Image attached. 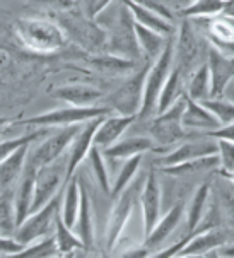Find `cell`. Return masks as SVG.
<instances>
[{
	"label": "cell",
	"mask_w": 234,
	"mask_h": 258,
	"mask_svg": "<svg viewBox=\"0 0 234 258\" xmlns=\"http://www.w3.org/2000/svg\"><path fill=\"white\" fill-rule=\"evenodd\" d=\"M67 174V157H58L53 163L41 166L36 171L34 180V195L31 204V214L41 209L45 204H48L55 195L60 194V188L65 183Z\"/></svg>",
	"instance_id": "30bf717a"
},
{
	"label": "cell",
	"mask_w": 234,
	"mask_h": 258,
	"mask_svg": "<svg viewBox=\"0 0 234 258\" xmlns=\"http://www.w3.org/2000/svg\"><path fill=\"white\" fill-rule=\"evenodd\" d=\"M140 164H142V154H137V156L130 157V159H125V164L121 166L118 178H116V181L113 183V186H111V194H110L111 199L115 200L116 197L133 181V178H135L138 173Z\"/></svg>",
	"instance_id": "8d00e7d4"
},
{
	"label": "cell",
	"mask_w": 234,
	"mask_h": 258,
	"mask_svg": "<svg viewBox=\"0 0 234 258\" xmlns=\"http://www.w3.org/2000/svg\"><path fill=\"white\" fill-rule=\"evenodd\" d=\"M217 151H219L217 141L203 135V139L183 142L181 146L173 149L171 152H168L166 156H163L161 159H159V164H161V168H166V166H175V164L185 163V161L198 159V157L214 156V154H217Z\"/></svg>",
	"instance_id": "e0dca14e"
},
{
	"label": "cell",
	"mask_w": 234,
	"mask_h": 258,
	"mask_svg": "<svg viewBox=\"0 0 234 258\" xmlns=\"http://www.w3.org/2000/svg\"><path fill=\"white\" fill-rule=\"evenodd\" d=\"M103 118L105 116L93 118V120L82 123L79 132H77L75 137H73V141L70 144V151H68V156H67V174H65V185H67L68 180L75 174L77 168L81 166L82 161L88 157L89 149L93 147L94 134H96V128H98V125L101 123Z\"/></svg>",
	"instance_id": "2e32d148"
},
{
	"label": "cell",
	"mask_w": 234,
	"mask_h": 258,
	"mask_svg": "<svg viewBox=\"0 0 234 258\" xmlns=\"http://www.w3.org/2000/svg\"><path fill=\"white\" fill-rule=\"evenodd\" d=\"M16 207L14 191H0V233L12 236L16 231Z\"/></svg>",
	"instance_id": "e575fe53"
},
{
	"label": "cell",
	"mask_w": 234,
	"mask_h": 258,
	"mask_svg": "<svg viewBox=\"0 0 234 258\" xmlns=\"http://www.w3.org/2000/svg\"><path fill=\"white\" fill-rule=\"evenodd\" d=\"M55 239H57L60 255H68V253L77 250H86L77 233H72V227H68L63 222L60 212L55 217Z\"/></svg>",
	"instance_id": "d6a6232c"
},
{
	"label": "cell",
	"mask_w": 234,
	"mask_h": 258,
	"mask_svg": "<svg viewBox=\"0 0 234 258\" xmlns=\"http://www.w3.org/2000/svg\"><path fill=\"white\" fill-rule=\"evenodd\" d=\"M67 190L63 194L62 199V211H60V216H62L63 222L68 227H73L77 221V214H79V207H81V181L79 176H73L68 180L67 183Z\"/></svg>",
	"instance_id": "4dcf8cb0"
},
{
	"label": "cell",
	"mask_w": 234,
	"mask_h": 258,
	"mask_svg": "<svg viewBox=\"0 0 234 258\" xmlns=\"http://www.w3.org/2000/svg\"><path fill=\"white\" fill-rule=\"evenodd\" d=\"M75 233L81 238L82 244H84L86 251L91 250L94 246V222H93V209H91V200L89 195L86 191L84 185L81 183V207L79 214H77L75 224Z\"/></svg>",
	"instance_id": "484cf974"
},
{
	"label": "cell",
	"mask_w": 234,
	"mask_h": 258,
	"mask_svg": "<svg viewBox=\"0 0 234 258\" xmlns=\"http://www.w3.org/2000/svg\"><path fill=\"white\" fill-rule=\"evenodd\" d=\"M135 34H137V41L138 46H140L142 56L145 58V62L152 63L159 55H161L163 48L166 46L168 36L154 31V29H149L145 26L135 23Z\"/></svg>",
	"instance_id": "83f0119b"
},
{
	"label": "cell",
	"mask_w": 234,
	"mask_h": 258,
	"mask_svg": "<svg viewBox=\"0 0 234 258\" xmlns=\"http://www.w3.org/2000/svg\"><path fill=\"white\" fill-rule=\"evenodd\" d=\"M55 21L62 26L67 38L73 39L84 50H98L106 46V31L94 19L84 16V12H77L75 7L65 12H55Z\"/></svg>",
	"instance_id": "277c9868"
},
{
	"label": "cell",
	"mask_w": 234,
	"mask_h": 258,
	"mask_svg": "<svg viewBox=\"0 0 234 258\" xmlns=\"http://www.w3.org/2000/svg\"><path fill=\"white\" fill-rule=\"evenodd\" d=\"M185 94L195 101L210 98V72L207 62L198 65L185 82Z\"/></svg>",
	"instance_id": "f546056e"
},
{
	"label": "cell",
	"mask_w": 234,
	"mask_h": 258,
	"mask_svg": "<svg viewBox=\"0 0 234 258\" xmlns=\"http://www.w3.org/2000/svg\"><path fill=\"white\" fill-rule=\"evenodd\" d=\"M183 216H185V204L178 202L173 205L170 211L163 216V219L159 217L158 224L154 226L150 234L145 238V246L149 248V250H154V248H158L161 243L166 241V239L176 231V227L180 226Z\"/></svg>",
	"instance_id": "7402d4cb"
},
{
	"label": "cell",
	"mask_w": 234,
	"mask_h": 258,
	"mask_svg": "<svg viewBox=\"0 0 234 258\" xmlns=\"http://www.w3.org/2000/svg\"><path fill=\"white\" fill-rule=\"evenodd\" d=\"M207 65L210 72V98H222L234 79V55L210 45L207 48Z\"/></svg>",
	"instance_id": "5bb4252c"
},
{
	"label": "cell",
	"mask_w": 234,
	"mask_h": 258,
	"mask_svg": "<svg viewBox=\"0 0 234 258\" xmlns=\"http://www.w3.org/2000/svg\"><path fill=\"white\" fill-rule=\"evenodd\" d=\"M29 147H31V144L21 146L14 152H11L4 161H0V191L11 190L12 185L21 178L29 154Z\"/></svg>",
	"instance_id": "cb8c5ba5"
},
{
	"label": "cell",
	"mask_w": 234,
	"mask_h": 258,
	"mask_svg": "<svg viewBox=\"0 0 234 258\" xmlns=\"http://www.w3.org/2000/svg\"><path fill=\"white\" fill-rule=\"evenodd\" d=\"M12 121H14V120H9V118H0V132H2L4 128H9V126L12 125Z\"/></svg>",
	"instance_id": "f907efd6"
},
{
	"label": "cell",
	"mask_w": 234,
	"mask_h": 258,
	"mask_svg": "<svg viewBox=\"0 0 234 258\" xmlns=\"http://www.w3.org/2000/svg\"><path fill=\"white\" fill-rule=\"evenodd\" d=\"M118 12L113 23H110L106 31V51L113 56H120L125 60H132V62H138L142 56L140 46L137 41L135 34V21H133L132 12L125 6L121 0Z\"/></svg>",
	"instance_id": "7a4b0ae2"
},
{
	"label": "cell",
	"mask_w": 234,
	"mask_h": 258,
	"mask_svg": "<svg viewBox=\"0 0 234 258\" xmlns=\"http://www.w3.org/2000/svg\"><path fill=\"white\" fill-rule=\"evenodd\" d=\"M212 256H222V258H234V241H229L212 253Z\"/></svg>",
	"instance_id": "7dc6e473"
},
{
	"label": "cell",
	"mask_w": 234,
	"mask_h": 258,
	"mask_svg": "<svg viewBox=\"0 0 234 258\" xmlns=\"http://www.w3.org/2000/svg\"><path fill=\"white\" fill-rule=\"evenodd\" d=\"M203 135L212 137V139H226V141L234 142V121L229 125H220V126H217V128L209 130V132H205Z\"/></svg>",
	"instance_id": "bcb514c9"
},
{
	"label": "cell",
	"mask_w": 234,
	"mask_h": 258,
	"mask_svg": "<svg viewBox=\"0 0 234 258\" xmlns=\"http://www.w3.org/2000/svg\"><path fill=\"white\" fill-rule=\"evenodd\" d=\"M48 132H50L48 128H43V126H40L38 130H31V132L23 134V135H19V137L2 141V142H0V161H4L9 154H11V152H14L16 149H19L21 146H26V144H33V142H36L38 139L46 137Z\"/></svg>",
	"instance_id": "f35d334b"
},
{
	"label": "cell",
	"mask_w": 234,
	"mask_h": 258,
	"mask_svg": "<svg viewBox=\"0 0 234 258\" xmlns=\"http://www.w3.org/2000/svg\"><path fill=\"white\" fill-rule=\"evenodd\" d=\"M215 168H220L217 154L198 157V159H192V161H185V163H180L175 166H166V168H163V171L166 174H171V176H185V174L210 171V169H215Z\"/></svg>",
	"instance_id": "1f68e13d"
},
{
	"label": "cell",
	"mask_w": 234,
	"mask_h": 258,
	"mask_svg": "<svg viewBox=\"0 0 234 258\" xmlns=\"http://www.w3.org/2000/svg\"><path fill=\"white\" fill-rule=\"evenodd\" d=\"M26 244L19 243L14 236L0 234V255L2 256H14L16 253L23 251Z\"/></svg>",
	"instance_id": "ee69618b"
},
{
	"label": "cell",
	"mask_w": 234,
	"mask_h": 258,
	"mask_svg": "<svg viewBox=\"0 0 234 258\" xmlns=\"http://www.w3.org/2000/svg\"><path fill=\"white\" fill-rule=\"evenodd\" d=\"M181 125H183L186 132L198 130L202 134L220 126L217 118L212 115L200 101H195V99L188 98L186 94H185V110L183 115H181Z\"/></svg>",
	"instance_id": "d6986e66"
},
{
	"label": "cell",
	"mask_w": 234,
	"mask_h": 258,
	"mask_svg": "<svg viewBox=\"0 0 234 258\" xmlns=\"http://www.w3.org/2000/svg\"><path fill=\"white\" fill-rule=\"evenodd\" d=\"M209 200H210V185L203 183L195 190V194L190 199L188 207H185L186 214V236L192 234L197 226L200 224L205 212L209 211Z\"/></svg>",
	"instance_id": "4316f807"
},
{
	"label": "cell",
	"mask_w": 234,
	"mask_h": 258,
	"mask_svg": "<svg viewBox=\"0 0 234 258\" xmlns=\"http://www.w3.org/2000/svg\"><path fill=\"white\" fill-rule=\"evenodd\" d=\"M202 62V43L197 36V29L188 17H185L175 36V56L173 65L183 74L185 81Z\"/></svg>",
	"instance_id": "52a82bcc"
},
{
	"label": "cell",
	"mask_w": 234,
	"mask_h": 258,
	"mask_svg": "<svg viewBox=\"0 0 234 258\" xmlns=\"http://www.w3.org/2000/svg\"><path fill=\"white\" fill-rule=\"evenodd\" d=\"M138 202H140L142 219H144V236L147 238L161 217V185H159L158 173L154 169L147 173Z\"/></svg>",
	"instance_id": "9a60e30c"
},
{
	"label": "cell",
	"mask_w": 234,
	"mask_h": 258,
	"mask_svg": "<svg viewBox=\"0 0 234 258\" xmlns=\"http://www.w3.org/2000/svg\"><path fill=\"white\" fill-rule=\"evenodd\" d=\"M111 113V108L108 106H70L60 108L48 113L26 118V120H14L11 126H34V128H53V126H67L75 123H86L93 118L108 116Z\"/></svg>",
	"instance_id": "5b68a950"
},
{
	"label": "cell",
	"mask_w": 234,
	"mask_h": 258,
	"mask_svg": "<svg viewBox=\"0 0 234 258\" xmlns=\"http://www.w3.org/2000/svg\"><path fill=\"white\" fill-rule=\"evenodd\" d=\"M149 253L150 250L145 246H142V248H137V250H128V251H125L123 253V256H149Z\"/></svg>",
	"instance_id": "c3c4849f"
},
{
	"label": "cell",
	"mask_w": 234,
	"mask_h": 258,
	"mask_svg": "<svg viewBox=\"0 0 234 258\" xmlns=\"http://www.w3.org/2000/svg\"><path fill=\"white\" fill-rule=\"evenodd\" d=\"M149 67L150 62H145L140 71L132 74L118 89L111 93V96L108 98V108H111V111L115 110L118 115L138 116V111L142 108V99H144V86Z\"/></svg>",
	"instance_id": "ba28073f"
},
{
	"label": "cell",
	"mask_w": 234,
	"mask_h": 258,
	"mask_svg": "<svg viewBox=\"0 0 234 258\" xmlns=\"http://www.w3.org/2000/svg\"><path fill=\"white\" fill-rule=\"evenodd\" d=\"M60 202H62V194H57L48 204H45L36 212L29 214L23 224L16 227L12 236L23 244H29L36 239L50 236L51 229L55 227V217L60 212Z\"/></svg>",
	"instance_id": "9c48e42d"
},
{
	"label": "cell",
	"mask_w": 234,
	"mask_h": 258,
	"mask_svg": "<svg viewBox=\"0 0 234 258\" xmlns=\"http://www.w3.org/2000/svg\"><path fill=\"white\" fill-rule=\"evenodd\" d=\"M224 205H226L229 219L234 222V199H231V197H224Z\"/></svg>",
	"instance_id": "681fc988"
},
{
	"label": "cell",
	"mask_w": 234,
	"mask_h": 258,
	"mask_svg": "<svg viewBox=\"0 0 234 258\" xmlns=\"http://www.w3.org/2000/svg\"><path fill=\"white\" fill-rule=\"evenodd\" d=\"M36 171L33 164L26 161L23 174L17 180V188L14 191V207H16V226L23 224V221L31 214V204L34 195V180H36Z\"/></svg>",
	"instance_id": "ac0fdd59"
},
{
	"label": "cell",
	"mask_w": 234,
	"mask_h": 258,
	"mask_svg": "<svg viewBox=\"0 0 234 258\" xmlns=\"http://www.w3.org/2000/svg\"><path fill=\"white\" fill-rule=\"evenodd\" d=\"M185 110V96L180 98L173 104L171 108H168L166 111L159 113V115L152 116L150 121V135L152 141L161 147L173 146V144L180 142L181 139L186 135V130L181 125V115Z\"/></svg>",
	"instance_id": "8fae6325"
},
{
	"label": "cell",
	"mask_w": 234,
	"mask_h": 258,
	"mask_svg": "<svg viewBox=\"0 0 234 258\" xmlns=\"http://www.w3.org/2000/svg\"><path fill=\"white\" fill-rule=\"evenodd\" d=\"M185 96V77L178 69L173 65L170 76H168L166 82H164L161 94H159L158 99V110H155V115L166 111L168 108H171L178 99Z\"/></svg>",
	"instance_id": "f1b7e54d"
},
{
	"label": "cell",
	"mask_w": 234,
	"mask_h": 258,
	"mask_svg": "<svg viewBox=\"0 0 234 258\" xmlns=\"http://www.w3.org/2000/svg\"><path fill=\"white\" fill-rule=\"evenodd\" d=\"M121 2H123L125 6L128 7V11L132 12L135 23L145 26V28H149V29H154V31L161 33L164 36L175 34V26H173L171 21L164 19L163 16L155 14L154 11H149V9L138 6V4H135L133 0H121Z\"/></svg>",
	"instance_id": "d4e9b609"
},
{
	"label": "cell",
	"mask_w": 234,
	"mask_h": 258,
	"mask_svg": "<svg viewBox=\"0 0 234 258\" xmlns=\"http://www.w3.org/2000/svg\"><path fill=\"white\" fill-rule=\"evenodd\" d=\"M81 125L82 123L60 126V130H57L55 134H48L45 141L34 149L31 154H28V159L26 161L38 169H40L41 166H46V164L53 163V161H57L58 157L63 156L67 147H70L73 137L79 132Z\"/></svg>",
	"instance_id": "7c38bea8"
},
{
	"label": "cell",
	"mask_w": 234,
	"mask_h": 258,
	"mask_svg": "<svg viewBox=\"0 0 234 258\" xmlns=\"http://www.w3.org/2000/svg\"><path fill=\"white\" fill-rule=\"evenodd\" d=\"M137 116L133 115H118V116H105L101 123L98 125L94 134L93 144L99 149H106L115 144L118 139L130 128V125L135 123Z\"/></svg>",
	"instance_id": "ffe728a7"
},
{
	"label": "cell",
	"mask_w": 234,
	"mask_h": 258,
	"mask_svg": "<svg viewBox=\"0 0 234 258\" xmlns=\"http://www.w3.org/2000/svg\"><path fill=\"white\" fill-rule=\"evenodd\" d=\"M173 56H175V34L168 36L166 46L163 48L161 55H159L149 67V72H147V77H145V86H144L142 108L137 116V118H140V120H147V118H150V116H155L159 94H161L164 82H166V79L173 69Z\"/></svg>",
	"instance_id": "3957f363"
},
{
	"label": "cell",
	"mask_w": 234,
	"mask_h": 258,
	"mask_svg": "<svg viewBox=\"0 0 234 258\" xmlns=\"http://www.w3.org/2000/svg\"><path fill=\"white\" fill-rule=\"evenodd\" d=\"M133 2L142 7H145V9H149V11H154L155 14L163 16L164 19L173 21V12L168 9V6L163 2V0H133Z\"/></svg>",
	"instance_id": "f6af8a7d"
},
{
	"label": "cell",
	"mask_w": 234,
	"mask_h": 258,
	"mask_svg": "<svg viewBox=\"0 0 234 258\" xmlns=\"http://www.w3.org/2000/svg\"><path fill=\"white\" fill-rule=\"evenodd\" d=\"M24 2H29L40 9H46V11L53 12H65L77 7V0H24Z\"/></svg>",
	"instance_id": "b9f144b4"
},
{
	"label": "cell",
	"mask_w": 234,
	"mask_h": 258,
	"mask_svg": "<svg viewBox=\"0 0 234 258\" xmlns=\"http://www.w3.org/2000/svg\"><path fill=\"white\" fill-rule=\"evenodd\" d=\"M176 2L180 4V6L186 7V6H188V4H192V0H176Z\"/></svg>",
	"instance_id": "816d5d0a"
},
{
	"label": "cell",
	"mask_w": 234,
	"mask_h": 258,
	"mask_svg": "<svg viewBox=\"0 0 234 258\" xmlns=\"http://www.w3.org/2000/svg\"><path fill=\"white\" fill-rule=\"evenodd\" d=\"M0 234H2V233H0Z\"/></svg>",
	"instance_id": "f5cc1de1"
},
{
	"label": "cell",
	"mask_w": 234,
	"mask_h": 258,
	"mask_svg": "<svg viewBox=\"0 0 234 258\" xmlns=\"http://www.w3.org/2000/svg\"><path fill=\"white\" fill-rule=\"evenodd\" d=\"M217 141V156L219 164L224 171L234 173V142L226 141V139H215Z\"/></svg>",
	"instance_id": "60d3db41"
},
{
	"label": "cell",
	"mask_w": 234,
	"mask_h": 258,
	"mask_svg": "<svg viewBox=\"0 0 234 258\" xmlns=\"http://www.w3.org/2000/svg\"><path fill=\"white\" fill-rule=\"evenodd\" d=\"M81 2H82V12H84V16L96 21L98 16L101 14L113 0H81Z\"/></svg>",
	"instance_id": "7bdbcfd3"
},
{
	"label": "cell",
	"mask_w": 234,
	"mask_h": 258,
	"mask_svg": "<svg viewBox=\"0 0 234 258\" xmlns=\"http://www.w3.org/2000/svg\"><path fill=\"white\" fill-rule=\"evenodd\" d=\"M50 96L58 101L72 104V106H93L103 98V91L89 84H67L55 87Z\"/></svg>",
	"instance_id": "44dd1931"
},
{
	"label": "cell",
	"mask_w": 234,
	"mask_h": 258,
	"mask_svg": "<svg viewBox=\"0 0 234 258\" xmlns=\"http://www.w3.org/2000/svg\"><path fill=\"white\" fill-rule=\"evenodd\" d=\"M145 178H138V180L132 181L130 185L125 188L121 194L115 199V205L110 212L108 217V224H106V250L111 251L118 243L121 233H123L125 226L130 219L135 207L138 197H140L142 185H144Z\"/></svg>",
	"instance_id": "8992f818"
},
{
	"label": "cell",
	"mask_w": 234,
	"mask_h": 258,
	"mask_svg": "<svg viewBox=\"0 0 234 258\" xmlns=\"http://www.w3.org/2000/svg\"><path fill=\"white\" fill-rule=\"evenodd\" d=\"M224 6H226V0H193L192 4H188L186 7H183V14L185 17H212L222 14Z\"/></svg>",
	"instance_id": "74e56055"
},
{
	"label": "cell",
	"mask_w": 234,
	"mask_h": 258,
	"mask_svg": "<svg viewBox=\"0 0 234 258\" xmlns=\"http://www.w3.org/2000/svg\"><path fill=\"white\" fill-rule=\"evenodd\" d=\"M58 246H57V239L55 236H46V239L43 238L38 243H29L24 246L23 251L16 253L12 258H51V256H58Z\"/></svg>",
	"instance_id": "d590c367"
},
{
	"label": "cell",
	"mask_w": 234,
	"mask_h": 258,
	"mask_svg": "<svg viewBox=\"0 0 234 258\" xmlns=\"http://www.w3.org/2000/svg\"><path fill=\"white\" fill-rule=\"evenodd\" d=\"M88 161L91 166V171H93L94 178H96L99 188L105 195L111 194V183H110V174H108V168L105 163V154L98 146H94L89 149L88 152Z\"/></svg>",
	"instance_id": "836d02e7"
},
{
	"label": "cell",
	"mask_w": 234,
	"mask_h": 258,
	"mask_svg": "<svg viewBox=\"0 0 234 258\" xmlns=\"http://www.w3.org/2000/svg\"><path fill=\"white\" fill-rule=\"evenodd\" d=\"M183 248L176 253L175 256H207L212 255L219 246L232 241V233L224 229L222 226L210 227V229L200 231L197 234L185 236Z\"/></svg>",
	"instance_id": "4fadbf2b"
},
{
	"label": "cell",
	"mask_w": 234,
	"mask_h": 258,
	"mask_svg": "<svg viewBox=\"0 0 234 258\" xmlns=\"http://www.w3.org/2000/svg\"><path fill=\"white\" fill-rule=\"evenodd\" d=\"M200 103L217 118L220 125H229L234 121V101L224 98H207Z\"/></svg>",
	"instance_id": "ab89813d"
},
{
	"label": "cell",
	"mask_w": 234,
	"mask_h": 258,
	"mask_svg": "<svg viewBox=\"0 0 234 258\" xmlns=\"http://www.w3.org/2000/svg\"><path fill=\"white\" fill-rule=\"evenodd\" d=\"M16 34L28 50L41 55L55 53L67 43V34L53 17H21L16 23Z\"/></svg>",
	"instance_id": "6da1fadb"
},
{
	"label": "cell",
	"mask_w": 234,
	"mask_h": 258,
	"mask_svg": "<svg viewBox=\"0 0 234 258\" xmlns=\"http://www.w3.org/2000/svg\"><path fill=\"white\" fill-rule=\"evenodd\" d=\"M155 147V142L150 137H127L123 141H116L110 147L103 149L105 157L111 161H125L137 154H145Z\"/></svg>",
	"instance_id": "603a6c76"
}]
</instances>
